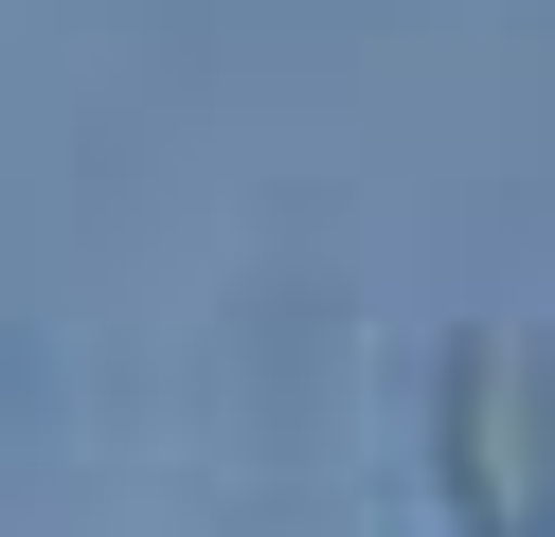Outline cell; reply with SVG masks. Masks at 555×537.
Listing matches in <instances>:
<instances>
[{
	"mask_svg": "<svg viewBox=\"0 0 555 537\" xmlns=\"http://www.w3.org/2000/svg\"><path fill=\"white\" fill-rule=\"evenodd\" d=\"M448 520L466 537H555V358L519 341V322H466L448 341Z\"/></svg>",
	"mask_w": 555,
	"mask_h": 537,
	"instance_id": "1",
	"label": "cell"
}]
</instances>
